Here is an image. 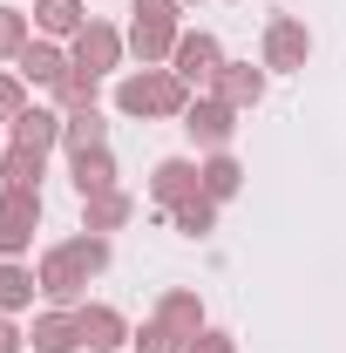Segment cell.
I'll list each match as a JSON object with an SVG mask.
<instances>
[{"mask_svg": "<svg viewBox=\"0 0 346 353\" xmlns=\"http://www.w3.org/2000/svg\"><path fill=\"white\" fill-rule=\"evenodd\" d=\"M116 109H123V116H176V123H183L190 82L170 75V68H136V75L116 82Z\"/></svg>", "mask_w": 346, "mask_h": 353, "instance_id": "cell-1", "label": "cell"}, {"mask_svg": "<svg viewBox=\"0 0 346 353\" xmlns=\"http://www.w3.org/2000/svg\"><path fill=\"white\" fill-rule=\"evenodd\" d=\"M34 279H41V299H48V306L75 312V306L88 299V279H95V272H88V265L75 259L68 245H48V252H41V265H34Z\"/></svg>", "mask_w": 346, "mask_h": 353, "instance_id": "cell-2", "label": "cell"}, {"mask_svg": "<svg viewBox=\"0 0 346 353\" xmlns=\"http://www.w3.org/2000/svg\"><path fill=\"white\" fill-rule=\"evenodd\" d=\"M258 61L272 68V75H299L305 61H312V28H305L299 14H272V21H265Z\"/></svg>", "mask_w": 346, "mask_h": 353, "instance_id": "cell-3", "label": "cell"}, {"mask_svg": "<svg viewBox=\"0 0 346 353\" xmlns=\"http://www.w3.org/2000/svg\"><path fill=\"white\" fill-rule=\"evenodd\" d=\"M123 54H130V34H123V28H109V21H88L82 34L68 41V61H75L82 75H95V82H102V75H116V68H123Z\"/></svg>", "mask_w": 346, "mask_h": 353, "instance_id": "cell-4", "label": "cell"}, {"mask_svg": "<svg viewBox=\"0 0 346 353\" xmlns=\"http://www.w3.org/2000/svg\"><path fill=\"white\" fill-rule=\"evenodd\" d=\"M41 231V190H0V259L34 252Z\"/></svg>", "mask_w": 346, "mask_h": 353, "instance_id": "cell-5", "label": "cell"}, {"mask_svg": "<svg viewBox=\"0 0 346 353\" xmlns=\"http://www.w3.org/2000/svg\"><path fill=\"white\" fill-rule=\"evenodd\" d=\"M183 136L204 143V150H231V136H238V109L217 102V95H190V109H183Z\"/></svg>", "mask_w": 346, "mask_h": 353, "instance_id": "cell-6", "label": "cell"}, {"mask_svg": "<svg viewBox=\"0 0 346 353\" xmlns=\"http://www.w3.org/2000/svg\"><path fill=\"white\" fill-rule=\"evenodd\" d=\"M217 68H224V48H217V34H176V54H170V75H183L190 88H211Z\"/></svg>", "mask_w": 346, "mask_h": 353, "instance_id": "cell-7", "label": "cell"}, {"mask_svg": "<svg viewBox=\"0 0 346 353\" xmlns=\"http://www.w3.org/2000/svg\"><path fill=\"white\" fill-rule=\"evenodd\" d=\"M75 326H82V347L88 353H123L130 347V319H123V312L116 306H102V299H82V306H75Z\"/></svg>", "mask_w": 346, "mask_h": 353, "instance_id": "cell-8", "label": "cell"}, {"mask_svg": "<svg viewBox=\"0 0 346 353\" xmlns=\"http://www.w3.org/2000/svg\"><path fill=\"white\" fill-rule=\"evenodd\" d=\"M197 190H204V176H197V163H190V157H163V163L150 170V204H156L163 218H170L183 197H197Z\"/></svg>", "mask_w": 346, "mask_h": 353, "instance_id": "cell-9", "label": "cell"}, {"mask_svg": "<svg viewBox=\"0 0 346 353\" xmlns=\"http://www.w3.org/2000/svg\"><path fill=\"white\" fill-rule=\"evenodd\" d=\"M265 75H272V68H252V61H224V68H217V82H211V95L217 102H231V109H238V116H245V109H258L265 102Z\"/></svg>", "mask_w": 346, "mask_h": 353, "instance_id": "cell-10", "label": "cell"}, {"mask_svg": "<svg viewBox=\"0 0 346 353\" xmlns=\"http://www.w3.org/2000/svg\"><path fill=\"white\" fill-rule=\"evenodd\" d=\"M61 123H68L61 109H34V102H28V109L7 123V143H21V150H41V157H48V150H61Z\"/></svg>", "mask_w": 346, "mask_h": 353, "instance_id": "cell-11", "label": "cell"}, {"mask_svg": "<svg viewBox=\"0 0 346 353\" xmlns=\"http://www.w3.org/2000/svg\"><path fill=\"white\" fill-rule=\"evenodd\" d=\"M68 68H75L68 48H54V41H28V48H21V61H14V75H21L28 88H54Z\"/></svg>", "mask_w": 346, "mask_h": 353, "instance_id": "cell-12", "label": "cell"}, {"mask_svg": "<svg viewBox=\"0 0 346 353\" xmlns=\"http://www.w3.org/2000/svg\"><path fill=\"white\" fill-rule=\"evenodd\" d=\"M176 34H183L176 21H130V54L143 61V68H163V61L176 54Z\"/></svg>", "mask_w": 346, "mask_h": 353, "instance_id": "cell-13", "label": "cell"}, {"mask_svg": "<svg viewBox=\"0 0 346 353\" xmlns=\"http://www.w3.org/2000/svg\"><path fill=\"white\" fill-rule=\"evenodd\" d=\"M88 21H95V14H88L82 0H34V28H41V41H75Z\"/></svg>", "mask_w": 346, "mask_h": 353, "instance_id": "cell-14", "label": "cell"}, {"mask_svg": "<svg viewBox=\"0 0 346 353\" xmlns=\"http://www.w3.org/2000/svg\"><path fill=\"white\" fill-rule=\"evenodd\" d=\"M28 347L34 353H82V326H75V312H41L34 326H28Z\"/></svg>", "mask_w": 346, "mask_h": 353, "instance_id": "cell-15", "label": "cell"}, {"mask_svg": "<svg viewBox=\"0 0 346 353\" xmlns=\"http://www.w3.org/2000/svg\"><path fill=\"white\" fill-rule=\"evenodd\" d=\"M156 319H163V326H170L176 340H183V347H190V340H197V333H204V299H197V292H183V285H176V292H163V299H156Z\"/></svg>", "mask_w": 346, "mask_h": 353, "instance_id": "cell-16", "label": "cell"}, {"mask_svg": "<svg viewBox=\"0 0 346 353\" xmlns=\"http://www.w3.org/2000/svg\"><path fill=\"white\" fill-rule=\"evenodd\" d=\"M197 176H204V197H211V204H231V197L245 190V163H238L231 150H211V157L197 163Z\"/></svg>", "mask_w": 346, "mask_h": 353, "instance_id": "cell-17", "label": "cell"}, {"mask_svg": "<svg viewBox=\"0 0 346 353\" xmlns=\"http://www.w3.org/2000/svg\"><path fill=\"white\" fill-rule=\"evenodd\" d=\"M136 218V197H123V190H95V197H82V231H123V224Z\"/></svg>", "mask_w": 346, "mask_h": 353, "instance_id": "cell-18", "label": "cell"}, {"mask_svg": "<svg viewBox=\"0 0 346 353\" xmlns=\"http://www.w3.org/2000/svg\"><path fill=\"white\" fill-rule=\"evenodd\" d=\"M34 292H41L34 265H21V259H0V312H7V319L34 306Z\"/></svg>", "mask_w": 346, "mask_h": 353, "instance_id": "cell-19", "label": "cell"}, {"mask_svg": "<svg viewBox=\"0 0 346 353\" xmlns=\"http://www.w3.org/2000/svg\"><path fill=\"white\" fill-rule=\"evenodd\" d=\"M41 176H48L41 150H21V143L0 150V183H7V190H41Z\"/></svg>", "mask_w": 346, "mask_h": 353, "instance_id": "cell-20", "label": "cell"}, {"mask_svg": "<svg viewBox=\"0 0 346 353\" xmlns=\"http://www.w3.org/2000/svg\"><path fill=\"white\" fill-rule=\"evenodd\" d=\"M68 176H75V197L116 190V157L109 150H82V157H68Z\"/></svg>", "mask_w": 346, "mask_h": 353, "instance_id": "cell-21", "label": "cell"}, {"mask_svg": "<svg viewBox=\"0 0 346 353\" xmlns=\"http://www.w3.org/2000/svg\"><path fill=\"white\" fill-rule=\"evenodd\" d=\"M61 150H68V157H82V150H109V123H102V109H75V116L61 123Z\"/></svg>", "mask_w": 346, "mask_h": 353, "instance_id": "cell-22", "label": "cell"}, {"mask_svg": "<svg viewBox=\"0 0 346 353\" xmlns=\"http://www.w3.org/2000/svg\"><path fill=\"white\" fill-rule=\"evenodd\" d=\"M95 102H102V82H95V75H82V68H68V75L54 82V109H61V116L95 109Z\"/></svg>", "mask_w": 346, "mask_h": 353, "instance_id": "cell-23", "label": "cell"}, {"mask_svg": "<svg viewBox=\"0 0 346 353\" xmlns=\"http://www.w3.org/2000/svg\"><path fill=\"white\" fill-rule=\"evenodd\" d=\"M170 231H183V238H211V231H217V204L204 197V190L183 197V204L170 211Z\"/></svg>", "mask_w": 346, "mask_h": 353, "instance_id": "cell-24", "label": "cell"}, {"mask_svg": "<svg viewBox=\"0 0 346 353\" xmlns=\"http://www.w3.org/2000/svg\"><path fill=\"white\" fill-rule=\"evenodd\" d=\"M130 353H183V340H176L170 326H163V319L150 312V319H143V326L130 333Z\"/></svg>", "mask_w": 346, "mask_h": 353, "instance_id": "cell-25", "label": "cell"}, {"mask_svg": "<svg viewBox=\"0 0 346 353\" xmlns=\"http://www.w3.org/2000/svg\"><path fill=\"white\" fill-rule=\"evenodd\" d=\"M34 41V28H28V14H14V7H0V61H21V48Z\"/></svg>", "mask_w": 346, "mask_h": 353, "instance_id": "cell-26", "label": "cell"}, {"mask_svg": "<svg viewBox=\"0 0 346 353\" xmlns=\"http://www.w3.org/2000/svg\"><path fill=\"white\" fill-rule=\"evenodd\" d=\"M21 109H28V82H21V75L7 68V75H0V130H7V123H14Z\"/></svg>", "mask_w": 346, "mask_h": 353, "instance_id": "cell-27", "label": "cell"}, {"mask_svg": "<svg viewBox=\"0 0 346 353\" xmlns=\"http://www.w3.org/2000/svg\"><path fill=\"white\" fill-rule=\"evenodd\" d=\"M183 0H130V21H176Z\"/></svg>", "mask_w": 346, "mask_h": 353, "instance_id": "cell-28", "label": "cell"}, {"mask_svg": "<svg viewBox=\"0 0 346 353\" xmlns=\"http://www.w3.org/2000/svg\"><path fill=\"white\" fill-rule=\"evenodd\" d=\"M183 353H238V340H231V333H217V326H204V333H197Z\"/></svg>", "mask_w": 346, "mask_h": 353, "instance_id": "cell-29", "label": "cell"}, {"mask_svg": "<svg viewBox=\"0 0 346 353\" xmlns=\"http://www.w3.org/2000/svg\"><path fill=\"white\" fill-rule=\"evenodd\" d=\"M0 353H28V333H21L7 312H0Z\"/></svg>", "mask_w": 346, "mask_h": 353, "instance_id": "cell-30", "label": "cell"}, {"mask_svg": "<svg viewBox=\"0 0 346 353\" xmlns=\"http://www.w3.org/2000/svg\"><path fill=\"white\" fill-rule=\"evenodd\" d=\"M183 7H190V0H183Z\"/></svg>", "mask_w": 346, "mask_h": 353, "instance_id": "cell-31", "label": "cell"}, {"mask_svg": "<svg viewBox=\"0 0 346 353\" xmlns=\"http://www.w3.org/2000/svg\"><path fill=\"white\" fill-rule=\"evenodd\" d=\"M0 150H7V143H0Z\"/></svg>", "mask_w": 346, "mask_h": 353, "instance_id": "cell-32", "label": "cell"}, {"mask_svg": "<svg viewBox=\"0 0 346 353\" xmlns=\"http://www.w3.org/2000/svg\"><path fill=\"white\" fill-rule=\"evenodd\" d=\"M123 353H130V347H123Z\"/></svg>", "mask_w": 346, "mask_h": 353, "instance_id": "cell-33", "label": "cell"}]
</instances>
